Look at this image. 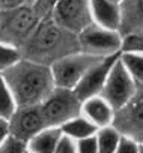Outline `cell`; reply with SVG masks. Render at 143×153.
Instances as JSON below:
<instances>
[{"label":"cell","instance_id":"cell-1","mask_svg":"<svg viewBox=\"0 0 143 153\" xmlns=\"http://www.w3.org/2000/svg\"><path fill=\"white\" fill-rule=\"evenodd\" d=\"M18 107L41 105L56 89L51 68L29 59H20L2 74Z\"/></svg>","mask_w":143,"mask_h":153},{"label":"cell","instance_id":"cell-2","mask_svg":"<svg viewBox=\"0 0 143 153\" xmlns=\"http://www.w3.org/2000/svg\"><path fill=\"white\" fill-rule=\"evenodd\" d=\"M76 36L77 35L60 27L54 21V18L45 20L42 23H38L33 33L20 48L21 57L50 66L57 59L68 56L71 53H76L68 50L69 47L66 44L68 39Z\"/></svg>","mask_w":143,"mask_h":153},{"label":"cell","instance_id":"cell-3","mask_svg":"<svg viewBox=\"0 0 143 153\" xmlns=\"http://www.w3.org/2000/svg\"><path fill=\"white\" fill-rule=\"evenodd\" d=\"M39 23L35 9L17 6L0 11V42L17 47L18 50L29 39Z\"/></svg>","mask_w":143,"mask_h":153},{"label":"cell","instance_id":"cell-4","mask_svg":"<svg viewBox=\"0 0 143 153\" xmlns=\"http://www.w3.org/2000/svg\"><path fill=\"white\" fill-rule=\"evenodd\" d=\"M101 59L104 57H98L82 50L57 59L54 63L50 65L56 87L74 90L77 84L82 81V78L86 75V72Z\"/></svg>","mask_w":143,"mask_h":153},{"label":"cell","instance_id":"cell-5","mask_svg":"<svg viewBox=\"0 0 143 153\" xmlns=\"http://www.w3.org/2000/svg\"><path fill=\"white\" fill-rule=\"evenodd\" d=\"M83 102L74 90L56 87L41 104V110L48 128H62L66 122L82 114Z\"/></svg>","mask_w":143,"mask_h":153},{"label":"cell","instance_id":"cell-6","mask_svg":"<svg viewBox=\"0 0 143 153\" xmlns=\"http://www.w3.org/2000/svg\"><path fill=\"white\" fill-rule=\"evenodd\" d=\"M77 39L82 51L98 57L116 56L124 50V35L121 32L109 30L94 23L83 29L77 35Z\"/></svg>","mask_w":143,"mask_h":153},{"label":"cell","instance_id":"cell-7","mask_svg":"<svg viewBox=\"0 0 143 153\" xmlns=\"http://www.w3.org/2000/svg\"><path fill=\"white\" fill-rule=\"evenodd\" d=\"M139 86L133 80V76L128 74L122 62L118 60L112 66V71L107 76V81L104 84V89L101 92V96L116 110L119 111L124 108L136 95Z\"/></svg>","mask_w":143,"mask_h":153},{"label":"cell","instance_id":"cell-8","mask_svg":"<svg viewBox=\"0 0 143 153\" xmlns=\"http://www.w3.org/2000/svg\"><path fill=\"white\" fill-rule=\"evenodd\" d=\"M54 21L65 30L79 35L92 24L89 0H57L54 3Z\"/></svg>","mask_w":143,"mask_h":153},{"label":"cell","instance_id":"cell-9","mask_svg":"<svg viewBox=\"0 0 143 153\" xmlns=\"http://www.w3.org/2000/svg\"><path fill=\"white\" fill-rule=\"evenodd\" d=\"M113 126L121 135L143 144V86H139L134 98L124 108L116 111Z\"/></svg>","mask_w":143,"mask_h":153},{"label":"cell","instance_id":"cell-10","mask_svg":"<svg viewBox=\"0 0 143 153\" xmlns=\"http://www.w3.org/2000/svg\"><path fill=\"white\" fill-rule=\"evenodd\" d=\"M45 128H48V126L44 119L41 105L18 107L9 120L11 135L24 143H29L35 135H38Z\"/></svg>","mask_w":143,"mask_h":153},{"label":"cell","instance_id":"cell-11","mask_svg":"<svg viewBox=\"0 0 143 153\" xmlns=\"http://www.w3.org/2000/svg\"><path fill=\"white\" fill-rule=\"evenodd\" d=\"M118 57H119V54L104 57L86 72V75L83 76L82 81L74 89L76 95L80 98L82 102L92 98V96L101 95V92L104 89V84L107 81V76L112 71V66L115 65Z\"/></svg>","mask_w":143,"mask_h":153},{"label":"cell","instance_id":"cell-12","mask_svg":"<svg viewBox=\"0 0 143 153\" xmlns=\"http://www.w3.org/2000/svg\"><path fill=\"white\" fill-rule=\"evenodd\" d=\"M92 23L115 32L122 27V6L112 0H89Z\"/></svg>","mask_w":143,"mask_h":153},{"label":"cell","instance_id":"cell-13","mask_svg":"<svg viewBox=\"0 0 143 153\" xmlns=\"http://www.w3.org/2000/svg\"><path fill=\"white\" fill-rule=\"evenodd\" d=\"M82 116L86 117L98 129H101V128L113 126L116 110L101 95H98V96H92V98L83 101Z\"/></svg>","mask_w":143,"mask_h":153},{"label":"cell","instance_id":"cell-14","mask_svg":"<svg viewBox=\"0 0 143 153\" xmlns=\"http://www.w3.org/2000/svg\"><path fill=\"white\" fill-rule=\"evenodd\" d=\"M63 134L60 128H45L27 143L30 153H54Z\"/></svg>","mask_w":143,"mask_h":153},{"label":"cell","instance_id":"cell-15","mask_svg":"<svg viewBox=\"0 0 143 153\" xmlns=\"http://www.w3.org/2000/svg\"><path fill=\"white\" fill-rule=\"evenodd\" d=\"M62 134L68 138H71L73 141H79L88 137H92L98 132V128L95 125H92L86 117H83L82 114L71 119L69 122H66L62 128H60Z\"/></svg>","mask_w":143,"mask_h":153},{"label":"cell","instance_id":"cell-16","mask_svg":"<svg viewBox=\"0 0 143 153\" xmlns=\"http://www.w3.org/2000/svg\"><path fill=\"white\" fill-rule=\"evenodd\" d=\"M119 60L137 83V86H143V51L124 50L119 54Z\"/></svg>","mask_w":143,"mask_h":153},{"label":"cell","instance_id":"cell-17","mask_svg":"<svg viewBox=\"0 0 143 153\" xmlns=\"http://www.w3.org/2000/svg\"><path fill=\"white\" fill-rule=\"evenodd\" d=\"M95 137H97V144H98V153H116L119 141L122 138L121 132L115 126L98 129Z\"/></svg>","mask_w":143,"mask_h":153},{"label":"cell","instance_id":"cell-18","mask_svg":"<svg viewBox=\"0 0 143 153\" xmlns=\"http://www.w3.org/2000/svg\"><path fill=\"white\" fill-rule=\"evenodd\" d=\"M17 108L18 105L14 99V95L11 93L5 80L0 76V119L9 122L14 113L17 111Z\"/></svg>","mask_w":143,"mask_h":153},{"label":"cell","instance_id":"cell-19","mask_svg":"<svg viewBox=\"0 0 143 153\" xmlns=\"http://www.w3.org/2000/svg\"><path fill=\"white\" fill-rule=\"evenodd\" d=\"M20 59H21V53L17 47L0 42V74H3L11 66H14Z\"/></svg>","mask_w":143,"mask_h":153},{"label":"cell","instance_id":"cell-20","mask_svg":"<svg viewBox=\"0 0 143 153\" xmlns=\"http://www.w3.org/2000/svg\"><path fill=\"white\" fill-rule=\"evenodd\" d=\"M27 143L9 135L6 141L0 146V153H27Z\"/></svg>","mask_w":143,"mask_h":153},{"label":"cell","instance_id":"cell-21","mask_svg":"<svg viewBox=\"0 0 143 153\" xmlns=\"http://www.w3.org/2000/svg\"><path fill=\"white\" fill-rule=\"evenodd\" d=\"M76 150H77V153H98L97 137L92 135V137L76 141Z\"/></svg>","mask_w":143,"mask_h":153},{"label":"cell","instance_id":"cell-22","mask_svg":"<svg viewBox=\"0 0 143 153\" xmlns=\"http://www.w3.org/2000/svg\"><path fill=\"white\" fill-rule=\"evenodd\" d=\"M116 153H140V144L137 141H134L133 138L122 135Z\"/></svg>","mask_w":143,"mask_h":153},{"label":"cell","instance_id":"cell-23","mask_svg":"<svg viewBox=\"0 0 143 153\" xmlns=\"http://www.w3.org/2000/svg\"><path fill=\"white\" fill-rule=\"evenodd\" d=\"M133 23L136 30L143 27V0H133Z\"/></svg>","mask_w":143,"mask_h":153},{"label":"cell","instance_id":"cell-24","mask_svg":"<svg viewBox=\"0 0 143 153\" xmlns=\"http://www.w3.org/2000/svg\"><path fill=\"white\" fill-rule=\"evenodd\" d=\"M54 153H77V150H76V141H73L71 138H68V137L63 135Z\"/></svg>","mask_w":143,"mask_h":153},{"label":"cell","instance_id":"cell-25","mask_svg":"<svg viewBox=\"0 0 143 153\" xmlns=\"http://www.w3.org/2000/svg\"><path fill=\"white\" fill-rule=\"evenodd\" d=\"M9 135H11V132H9V122L0 119V146L6 141V138Z\"/></svg>","mask_w":143,"mask_h":153},{"label":"cell","instance_id":"cell-26","mask_svg":"<svg viewBox=\"0 0 143 153\" xmlns=\"http://www.w3.org/2000/svg\"><path fill=\"white\" fill-rule=\"evenodd\" d=\"M112 2H116V3H121L122 5V0H112Z\"/></svg>","mask_w":143,"mask_h":153},{"label":"cell","instance_id":"cell-27","mask_svg":"<svg viewBox=\"0 0 143 153\" xmlns=\"http://www.w3.org/2000/svg\"><path fill=\"white\" fill-rule=\"evenodd\" d=\"M140 153H143V144H140Z\"/></svg>","mask_w":143,"mask_h":153},{"label":"cell","instance_id":"cell-28","mask_svg":"<svg viewBox=\"0 0 143 153\" xmlns=\"http://www.w3.org/2000/svg\"><path fill=\"white\" fill-rule=\"evenodd\" d=\"M48 2H50V3H56V2H57V0H48Z\"/></svg>","mask_w":143,"mask_h":153},{"label":"cell","instance_id":"cell-29","mask_svg":"<svg viewBox=\"0 0 143 153\" xmlns=\"http://www.w3.org/2000/svg\"><path fill=\"white\" fill-rule=\"evenodd\" d=\"M0 76H2V74H0Z\"/></svg>","mask_w":143,"mask_h":153},{"label":"cell","instance_id":"cell-30","mask_svg":"<svg viewBox=\"0 0 143 153\" xmlns=\"http://www.w3.org/2000/svg\"><path fill=\"white\" fill-rule=\"evenodd\" d=\"M27 153H30V152H27Z\"/></svg>","mask_w":143,"mask_h":153}]
</instances>
